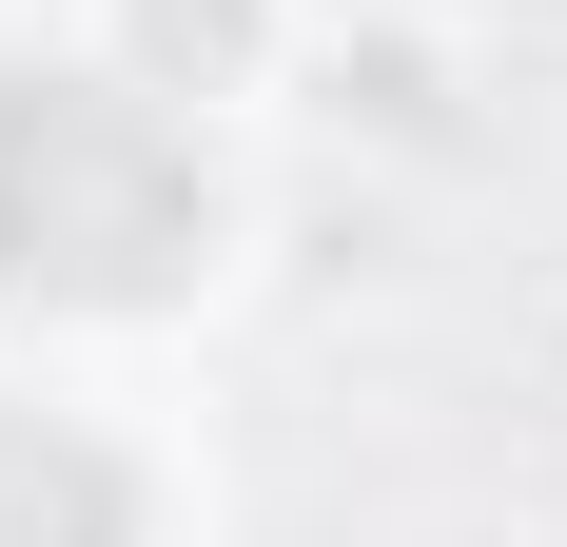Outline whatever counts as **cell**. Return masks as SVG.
I'll list each match as a JSON object with an SVG mask.
<instances>
[{"label":"cell","mask_w":567,"mask_h":547,"mask_svg":"<svg viewBox=\"0 0 567 547\" xmlns=\"http://www.w3.org/2000/svg\"><path fill=\"white\" fill-rule=\"evenodd\" d=\"M216 255V176L157 99L117 79H0V293L59 313H137Z\"/></svg>","instance_id":"cell-1"},{"label":"cell","mask_w":567,"mask_h":547,"mask_svg":"<svg viewBox=\"0 0 567 547\" xmlns=\"http://www.w3.org/2000/svg\"><path fill=\"white\" fill-rule=\"evenodd\" d=\"M0 547H137V508H117V469L79 431L0 411Z\"/></svg>","instance_id":"cell-2"},{"label":"cell","mask_w":567,"mask_h":547,"mask_svg":"<svg viewBox=\"0 0 567 547\" xmlns=\"http://www.w3.org/2000/svg\"><path fill=\"white\" fill-rule=\"evenodd\" d=\"M137 40H157V59H176V79H216V59H235V40H255V0H137Z\"/></svg>","instance_id":"cell-3"}]
</instances>
